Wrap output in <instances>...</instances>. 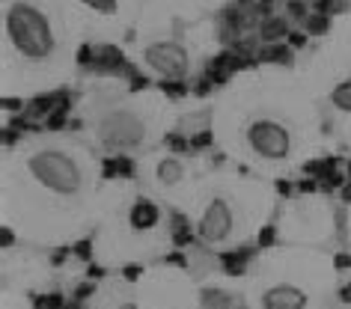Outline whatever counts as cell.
Instances as JSON below:
<instances>
[{
    "mask_svg": "<svg viewBox=\"0 0 351 309\" xmlns=\"http://www.w3.org/2000/svg\"><path fill=\"white\" fill-rule=\"evenodd\" d=\"M3 30L12 51L24 60H48L57 48V36L48 15L27 0H15L12 6H6Z\"/></svg>",
    "mask_w": 351,
    "mask_h": 309,
    "instance_id": "6da1fadb",
    "label": "cell"
},
{
    "mask_svg": "<svg viewBox=\"0 0 351 309\" xmlns=\"http://www.w3.org/2000/svg\"><path fill=\"white\" fill-rule=\"evenodd\" d=\"M27 166L42 188L54 190L60 197H75L84 184V173L75 164V158H69L66 152H57V149H45V152L30 155Z\"/></svg>",
    "mask_w": 351,
    "mask_h": 309,
    "instance_id": "7a4b0ae2",
    "label": "cell"
},
{
    "mask_svg": "<svg viewBox=\"0 0 351 309\" xmlns=\"http://www.w3.org/2000/svg\"><path fill=\"white\" fill-rule=\"evenodd\" d=\"M143 137H146V125L134 110H110V113H104L99 122L101 146L117 149V152H128V149L140 146Z\"/></svg>",
    "mask_w": 351,
    "mask_h": 309,
    "instance_id": "3957f363",
    "label": "cell"
},
{
    "mask_svg": "<svg viewBox=\"0 0 351 309\" xmlns=\"http://www.w3.org/2000/svg\"><path fill=\"white\" fill-rule=\"evenodd\" d=\"M247 143L259 158L265 161H283L292 149V137L289 131L274 119H256L247 128Z\"/></svg>",
    "mask_w": 351,
    "mask_h": 309,
    "instance_id": "277c9868",
    "label": "cell"
},
{
    "mask_svg": "<svg viewBox=\"0 0 351 309\" xmlns=\"http://www.w3.org/2000/svg\"><path fill=\"white\" fill-rule=\"evenodd\" d=\"M146 66L158 72L161 77H185L188 75V51L179 45V42H155V45L146 48Z\"/></svg>",
    "mask_w": 351,
    "mask_h": 309,
    "instance_id": "5b68a950",
    "label": "cell"
},
{
    "mask_svg": "<svg viewBox=\"0 0 351 309\" xmlns=\"http://www.w3.org/2000/svg\"><path fill=\"white\" fill-rule=\"evenodd\" d=\"M232 232V208L226 206L223 199H215L203 214H199V223H197V235L199 241L206 244H221L226 241Z\"/></svg>",
    "mask_w": 351,
    "mask_h": 309,
    "instance_id": "8992f818",
    "label": "cell"
},
{
    "mask_svg": "<svg viewBox=\"0 0 351 309\" xmlns=\"http://www.w3.org/2000/svg\"><path fill=\"white\" fill-rule=\"evenodd\" d=\"M262 306L265 309H304L306 295L295 286H274L262 295Z\"/></svg>",
    "mask_w": 351,
    "mask_h": 309,
    "instance_id": "52a82bcc",
    "label": "cell"
},
{
    "mask_svg": "<svg viewBox=\"0 0 351 309\" xmlns=\"http://www.w3.org/2000/svg\"><path fill=\"white\" fill-rule=\"evenodd\" d=\"M158 217H161V211L149 199H137L134 206H131V226L134 229H152L158 223Z\"/></svg>",
    "mask_w": 351,
    "mask_h": 309,
    "instance_id": "ba28073f",
    "label": "cell"
},
{
    "mask_svg": "<svg viewBox=\"0 0 351 309\" xmlns=\"http://www.w3.org/2000/svg\"><path fill=\"white\" fill-rule=\"evenodd\" d=\"M158 179H161V184H179L185 179V166L176 161V158H167V161L158 164Z\"/></svg>",
    "mask_w": 351,
    "mask_h": 309,
    "instance_id": "9c48e42d",
    "label": "cell"
},
{
    "mask_svg": "<svg viewBox=\"0 0 351 309\" xmlns=\"http://www.w3.org/2000/svg\"><path fill=\"white\" fill-rule=\"evenodd\" d=\"M330 104L342 113H351V77H346V81H339L337 86L330 90Z\"/></svg>",
    "mask_w": 351,
    "mask_h": 309,
    "instance_id": "30bf717a",
    "label": "cell"
},
{
    "mask_svg": "<svg viewBox=\"0 0 351 309\" xmlns=\"http://www.w3.org/2000/svg\"><path fill=\"white\" fill-rule=\"evenodd\" d=\"M81 3L86 6V10L99 12V15H113L119 10V0H81Z\"/></svg>",
    "mask_w": 351,
    "mask_h": 309,
    "instance_id": "8fae6325",
    "label": "cell"
}]
</instances>
